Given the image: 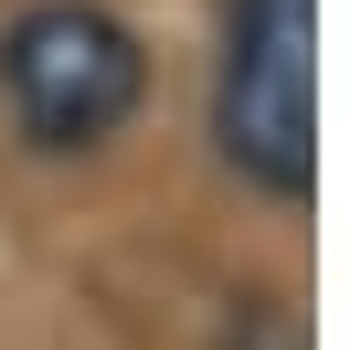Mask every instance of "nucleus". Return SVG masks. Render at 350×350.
<instances>
[{"mask_svg":"<svg viewBox=\"0 0 350 350\" xmlns=\"http://www.w3.org/2000/svg\"><path fill=\"white\" fill-rule=\"evenodd\" d=\"M202 138L244 202L297 223L319 202V0H213Z\"/></svg>","mask_w":350,"mask_h":350,"instance_id":"obj_1","label":"nucleus"},{"mask_svg":"<svg viewBox=\"0 0 350 350\" xmlns=\"http://www.w3.org/2000/svg\"><path fill=\"white\" fill-rule=\"evenodd\" d=\"M149 32L117 0H11L0 11V138L32 170H85L149 117Z\"/></svg>","mask_w":350,"mask_h":350,"instance_id":"obj_2","label":"nucleus"}]
</instances>
